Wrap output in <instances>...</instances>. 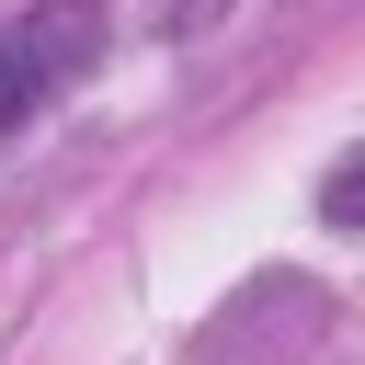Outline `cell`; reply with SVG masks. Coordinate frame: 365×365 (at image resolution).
I'll return each instance as SVG.
<instances>
[{
    "instance_id": "obj_2",
    "label": "cell",
    "mask_w": 365,
    "mask_h": 365,
    "mask_svg": "<svg viewBox=\"0 0 365 365\" xmlns=\"http://www.w3.org/2000/svg\"><path fill=\"white\" fill-rule=\"evenodd\" d=\"M319 217H331V228H365V148H354V160H331V182H319Z\"/></svg>"
},
{
    "instance_id": "obj_3",
    "label": "cell",
    "mask_w": 365,
    "mask_h": 365,
    "mask_svg": "<svg viewBox=\"0 0 365 365\" xmlns=\"http://www.w3.org/2000/svg\"><path fill=\"white\" fill-rule=\"evenodd\" d=\"M205 11H217V0H160V34H194Z\"/></svg>"
},
{
    "instance_id": "obj_1",
    "label": "cell",
    "mask_w": 365,
    "mask_h": 365,
    "mask_svg": "<svg viewBox=\"0 0 365 365\" xmlns=\"http://www.w3.org/2000/svg\"><path fill=\"white\" fill-rule=\"evenodd\" d=\"M91 57H103V11H91V0H34V11H11V23H0V137H23Z\"/></svg>"
}]
</instances>
